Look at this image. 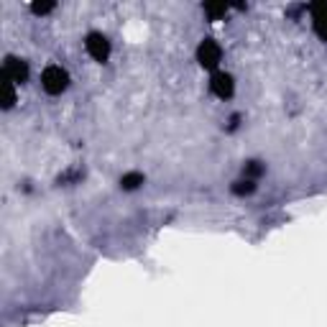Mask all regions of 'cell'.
<instances>
[{"instance_id": "cell-5", "label": "cell", "mask_w": 327, "mask_h": 327, "mask_svg": "<svg viewBox=\"0 0 327 327\" xmlns=\"http://www.w3.org/2000/svg\"><path fill=\"white\" fill-rule=\"evenodd\" d=\"M210 89H212V95L220 97V100H230L235 95V80H233V74L230 72H212L210 77Z\"/></svg>"}, {"instance_id": "cell-9", "label": "cell", "mask_w": 327, "mask_h": 327, "mask_svg": "<svg viewBox=\"0 0 327 327\" xmlns=\"http://www.w3.org/2000/svg\"><path fill=\"white\" fill-rule=\"evenodd\" d=\"M16 105V85L5 82V97H3V110H10Z\"/></svg>"}, {"instance_id": "cell-1", "label": "cell", "mask_w": 327, "mask_h": 327, "mask_svg": "<svg viewBox=\"0 0 327 327\" xmlns=\"http://www.w3.org/2000/svg\"><path fill=\"white\" fill-rule=\"evenodd\" d=\"M41 87L46 95H61L69 87V72L59 64H49L41 72Z\"/></svg>"}, {"instance_id": "cell-8", "label": "cell", "mask_w": 327, "mask_h": 327, "mask_svg": "<svg viewBox=\"0 0 327 327\" xmlns=\"http://www.w3.org/2000/svg\"><path fill=\"white\" fill-rule=\"evenodd\" d=\"M261 174H264V166H261V161H248L245 166H243V177L245 179H256V177H261Z\"/></svg>"}, {"instance_id": "cell-11", "label": "cell", "mask_w": 327, "mask_h": 327, "mask_svg": "<svg viewBox=\"0 0 327 327\" xmlns=\"http://www.w3.org/2000/svg\"><path fill=\"white\" fill-rule=\"evenodd\" d=\"M205 13H207L212 21H217V18H222V16L228 13V8H225V5H205Z\"/></svg>"}, {"instance_id": "cell-3", "label": "cell", "mask_w": 327, "mask_h": 327, "mask_svg": "<svg viewBox=\"0 0 327 327\" xmlns=\"http://www.w3.org/2000/svg\"><path fill=\"white\" fill-rule=\"evenodd\" d=\"M197 61H200V67H205V69H217V64L222 61L220 44L212 41V38H205V41L197 46Z\"/></svg>"}, {"instance_id": "cell-10", "label": "cell", "mask_w": 327, "mask_h": 327, "mask_svg": "<svg viewBox=\"0 0 327 327\" xmlns=\"http://www.w3.org/2000/svg\"><path fill=\"white\" fill-rule=\"evenodd\" d=\"M253 189H256V181H251V179H240V181H235V184H233L235 194H251Z\"/></svg>"}, {"instance_id": "cell-4", "label": "cell", "mask_w": 327, "mask_h": 327, "mask_svg": "<svg viewBox=\"0 0 327 327\" xmlns=\"http://www.w3.org/2000/svg\"><path fill=\"white\" fill-rule=\"evenodd\" d=\"M3 77L5 82H13V85H23L26 80H29V64H26L23 59L8 54L5 61H3Z\"/></svg>"}, {"instance_id": "cell-12", "label": "cell", "mask_w": 327, "mask_h": 327, "mask_svg": "<svg viewBox=\"0 0 327 327\" xmlns=\"http://www.w3.org/2000/svg\"><path fill=\"white\" fill-rule=\"evenodd\" d=\"M54 10V5L46 3V5H31V13H36V16H46V13Z\"/></svg>"}, {"instance_id": "cell-6", "label": "cell", "mask_w": 327, "mask_h": 327, "mask_svg": "<svg viewBox=\"0 0 327 327\" xmlns=\"http://www.w3.org/2000/svg\"><path fill=\"white\" fill-rule=\"evenodd\" d=\"M309 13H312V29H315V33L322 41H327V3H315L309 8Z\"/></svg>"}, {"instance_id": "cell-2", "label": "cell", "mask_w": 327, "mask_h": 327, "mask_svg": "<svg viewBox=\"0 0 327 327\" xmlns=\"http://www.w3.org/2000/svg\"><path fill=\"white\" fill-rule=\"evenodd\" d=\"M85 51L89 54V59L92 61H108L110 57V41H108V36H102L97 31H92L87 38H85Z\"/></svg>"}, {"instance_id": "cell-7", "label": "cell", "mask_w": 327, "mask_h": 327, "mask_svg": "<svg viewBox=\"0 0 327 327\" xmlns=\"http://www.w3.org/2000/svg\"><path fill=\"white\" fill-rule=\"evenodd\" d=\"M141 184H143V174H138V172L123 174V179H120V187L123 189H138Z\"/></svg>"}]
</instances>
